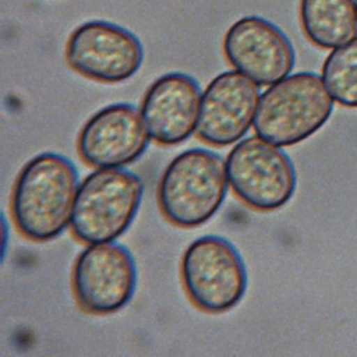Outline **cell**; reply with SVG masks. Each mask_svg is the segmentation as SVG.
<instances>
[{
	"label": "cell",
	"instance_id": "cell-1",
	"mask_svg": "<svg viewBox=\"0 0 357 357\" xmlns=\"http://www.w3.org/2000/svg\"><path fill=\"white\" fill-rule=\"evenodd\" d=\"M75 165L56 152L31 158L11 190L10 211L15 229L28 240H54L70 226L79 187Z\"/></svg>",
	"mask_w": 357,
	"mask_h": 357
},
{
	"label": "cell",
	"instance_id": "cell-13",
	"mask_svg": "<svg viewBox=\"0 0 357 357\" xmlns=\"http://www.w3.org/2000/svg\"><path fill=\"white\" fill-rule=\"evenodd\" d=\"M300 21L305 36L322 49H336L357 36L353 0H301Z\"/></svg>",
	"mask_w": 357,
	"mask_h": 357
},
{
	"label": "cell",
	"instance_id": "cell-6",
	"mask_svg": "<svg viewBox=\"0 0 357 357\" xmlns=\"http://www.w3.org/2000/svg\"><path fill=\"white\" fill-rule=\"evenodd\" d=\"M225 162L230 188L254 211H276L296 191L297 174L289 155L258 135L236 142Z\"/></svg>",
	"mask_w": 357,
	"mask_h": 357
},
{
	"label": "cell",
	"instance_id": "cell-2",
	"mask_svg": "<svg viewBox=\"0 0 357 357\" xmlns=\"http://www.w3.org/2000/svg\"><path fill=\"white\" fill-rule=\"evenodd\" d=\"M229 187L222 156L206 148H190L174 156L163 170L158 205L169 223L194 229L219 211Z\"/></svg>",
	"mask_w": 357,
	"mask_h": 357
},
{
	"label": "cell",
	"instance_id": "cell-9",
	"mask_svg": "<svg viewBox=\"0 0 357 357\" xmlns=\"http://www.w3.org/2000/svg\"><path fill=\"white\" fill-rule=\"evenodd\" d=\"M151 139L141 110L117 102L86 120L77 137V151L91 167H124L144 155Z\"/></svg>",
	"mask_w": 357,
	"mask_h": 357
},
{
	"label": "cell",
	"instance_id": "cell-4",
	"mask_svg": "<svg viewBox=\"0 0 357 357\" xmlns=\"http://www.w3.org/2000/svg\"><path fill=\"white\" fill-rule=\"evenodd\" d=\"M144 183L124 167L95 169L79 183L71 231L84 244L119 238L132 223L141 206Z\"/></svg>",
	"mask_w": 357,
	"mask_h": 357
},
{
	"label": "cell",
	"instance_id": "cell-3",
	"mask_svg": "<svg viewBox=\"0 0 357 357\" xmlns=\"http://www.w3.org/2000/svg\"><path fill=\"white\" fill-rule=\"evenodd\" d=\"M332 112L333 98L322 77L300 71L261 93L254 130L258 137L280 148L291 146L315 134Z\"/></svg>",
	"mask_w": 357,
	"mask_h": 357
},
{
	"label": "cell",
	"instance_id": "cell-14",
	"mask_svg": "<svg viewBox=\"0 0 357 357\" xmlns=\"http://www.w3.org/2000/svg\"><path fill=\"white\" fill-rule=\"evenodd\" d=\"M322 79L333 100L357 107V36L333 49L322 66Z\"/></svg>",
	"mask_w": 357,
	"mask_h": 357
},
{
	"label": "cell",
	"instance_id": "cell-8",
	"mask_svg": "<svg viewBox=\"0 0 357 357\" xmlns=\"http://www.w3.org/2000/svg\"><path fill=\"white\" fill-rule=\"evenodd\" d=\"M144 49L128 29L109 21H86L66 45V61L79 75L105 84L131 78L141 67Z\"/></svg>",
	"mask_w": 357,
	"mask_h": 357
},
{
	"label": "cell",
	"instance_id": "cell-7",
	"mask_svg": "<svg viewBox=\"0 0 357 357\" xmlns=\"http://www.w3.org/2000/svg\"><path fill=\"white\" fill-rule=\"evenodd\" d=\"M71 289L77 305L91 315L123 310L137 289V266L131 251L116 241L93 243L75 258Z\"/></svg>",
	"mask_w": 357,
	"mask_h": 357
},
{
	"label": "cell",
	"instance_id": "cell-11",
	"mask_svg": "<svg viewBox=\"0 0 357 357\" xmlns=\"http://www.w3.org/2000/svg\"><path fill=\"white\" fill-rule=\"evenodd\" d=\"M259 85L237 70L218 74L202 92L197 137L208 145L238 142L254 126Z\"/></svg>",
	"mask_w": 357,
	"mask_h": 357
},
{
	"label": "cell",
	"instance_id": "cell-10",
	"mask_svg": "<svg viewBox=\"0 0 357 357\" xmlns=\"http://www.w3.org/2000/svg\"><path fill=\"white\" fill-rule=\"evenodd\" d=\"M223 53L234 70L259 86L287 77L296 63L290 39L273 22L247 15L230 25L223 38Z\"/></svg>",
	"mask_w": 357,
	"mask_h": 357
},
{
	"label": "cell",
	"instance_id": "cell-15",
	"mask_svg": "<svg viewBox=\"0 0 357 357\" xmlns=\"http://www.w3.org/2000/svg\"><path fill=\"white\" fill-rule=\"evenodd\" d=\"M353 3H354V7H356V10H357V0H353Z\"/></svg>",
	"mask_w": 357,
	"mask_h": 357
},
{
	"label": "cell",
	"instance_id": "cell-12",
	"mask_svg": "<svg viewBox=\"0 0 357 357\" xmlns=\"http://www.w3.org/2000/svg\"><path fill=\"white\" fill-rule=\"evenodd\" d=\"M201 88L185 73H167L156 78L145 91L141 114L151 138L165 146L188 139L197 130Z\"/></svg>",
	"mask_w": 357,
	"mask_h": 357
},
{
	"label": "cell",
	"instance_id": "cell-5",
	"mask_svg": "<svg viewBox=\"0 0 357 357\" xmlns=\"http://www.w3.org/2000/svg\"><path fill=\"white\" fill-rule=\"evenodd\" d=\"M180 276L191 304L208 314L234 308L248 286L240 252L227 238L215 234L198 237L185 248Z\"/></svg>",
	"mask_w": 357,
	"mask_h": 357
}]
</instances>
